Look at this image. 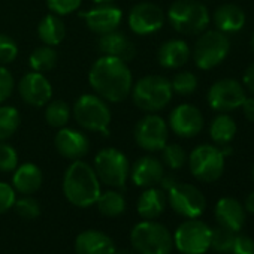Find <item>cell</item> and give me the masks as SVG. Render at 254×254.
Masks as SVG:
<instances>
[{
	"mask_svg": "<svg viewBox=\"0 0 254 254\" xmlns=\"http://www.w3.org/2000/svg\"><path fill=\"white\" fill-rule=\"evenodd\" d=\"M88 84L94 94L108 103H120L130 97L133 87V75L126 62L102 56L88 70Z\"/></svg>",
	"mask_w": 254,
	"mask_h": 254,
	"instance_id": "cell-1",
	"label": "cell"
},
{
	"mask_svg": "<svg viewBox=\"0 0 254 254\" xmlns=\"http://www.w3.org/2000/svg\"><path fill=\"white\" fill-rule=\"evenodd\" d=\"M63 193L73 206L90 208L96 205L102 189L93 166L82 159L73 160L63 175Z\"/></svg>",
	"mask_w": 254,
	"mask_h": 254,
	"instance_id": "cell-2",
	"label": "cell"
},
{
	"mask_svg": "<svg viewBox=\"0 0 254 254\" xmlns=\"http://www.w3.org/2000/svg\"><path fill=\"white\" fill-rule=\"evenodd\" d=\"M172 96L171 81L162 75L142 76L133 84L130 93L135 106L147 114H156L165 109L171 103Z\"/></svg>",
	"mask_w": 254,
	"mask_h": 254,
	"instance_id": "cell-3",
	"label": "cell"
},
{
	"mask_svg": "<svg viewBox=\"0 0 254 254\" xmlns=\"http://www.w3.org/2000/svg\"><path fill=\"white\" fill-rule=\"evenodd\" d=\"M166 20L177 33L196 36L206 30L211 17L208 8L199 0H177L169 6Z\"/></svg>",
	"mask_w": 254,
	"mask_h": 254,
	"instance_id": "cell-4",
	"label": "cell"
},
{
	"mask_svg": "<svg viewBox=\"0 0 254 254\" xmlns=\"http://www.w3.org/2000/svg\"><path fill=\"white\" fill-rule=\"evenodd\" d=\"M72 115L79 127L88 132L102 133L103 136L109 135V124L112 114L106 100L94 93L81 94L72 108Z\"/></svg>",
	"mask_w": 254,
	"mask_h": 254,
	"instance_id": "cell-5",
	"label": "cell"
},
{
	"mask_svg": "<svg viewBox=\"0 0 254 254\" xmlns=\"http://www.w3.org/2000/svg\"><path fill=\"white\" fill-rule=\"evenodd\" d=\"M130 242L139 254H171L174 236L166 226L154 220L138 223L130 232Z\"/></svg>",
	"mask_w": 254,
	"mask_h": 254,
	"instance_id": "cell-6",
	"label": "cell"
},
{
	"mask_svg": "<svg viewBox=\"0 0 254 254\" xmlns=\"http://www.w3.org/2000/svg\"><path fill=\"white\" fill-rule=\"evenodd\" d=\"M93 169L102 184L112 189H123L129 181L130 162L123 151L108 147L94 156Z\"/></svg>",
	"mask_w": 254,
	"mask_h": 254,
	"instance_id": "cell-7",
	"label": "cell"
},
{
	"mask_svg": "<svg viewBox=\"0 0 254 254\" xmlns=\"http://www.w3.org/2000/svg\"><path fill=\"white\" fill-rule=\"evenodd\" d=\"M229 51V38L218 30H208L199 35L193 48V60L199 69L211 70L224 62Z\"/></svg>",
	"mask_w": 254,
	"mask_h": 254,
	"instance_id": "cell-8",
	"label": "cell"
},
{
	"mask_svg": "<svg viewBox=\"0 0 254 254\" xmlns=\"http://www.w3.org/2000/svg\"><path fill=\"white\" fill-rule=\"evenodd\" d=\"M224 159L221 150L209 144L196 147L187 157L191 175L202 183H214L223 175Z\"/></svg>",
	"mask_w": 254,
	"mask_h": 254,
	"instance_id": "cell-9",
	"label": "cell"
},
{
	"mask_svg": "<svg viewBox=\"0 0 254 254\" xmlns=\"http://www.w3.org/2000/svg\"><path fill=\"white\" fill-rule=\"evenodd\" d=\"M172 236L174 247L183 254H203L211 248V227L197 218H187Z\"/></svg>",
	"mask_w": 254,
	"mask_h": 254,
	"instance_id": "cell-10",
	"label": "cell"
},
{
	"mask_svg": "<svg viewBox=\"0 0 254 254\" xmlns=\"http://www.w3.org/2000/svg\"><path fill=\"white\" fill-rule=\"evenodd\" d=\"M133 138L136 145L148 153L162 151L169 139L168 121L157 114H147L135 124Z\"/></svg>",
	"mask_w": 254,
	"mask_h": 254,
	"instance_id": "cell-11",
	"label": "cell"
},
{
	"mask_svg": "<svg viewBox=\"0 0 254 254\" xmlns=\"http://www.w3.org/2000/svg\"><path fill=\"white\" fill-rule=\"evenodd\" d=\"M168 202L177 214L186 218H197L206 208L203 193L196 186L187 183H177L168 191Z\"/></svg>",
	"mask_w": 254,
	"mask_h": 254,
	"instance_id": "cell-12",
	"label": "cell"
},
{
	"mask_svg": "<svg viewBox=\"0 0 254 254\" xmlns=\"http://www.w3.org/2000/svg\"><path fill=\"white\" fill-rule=\"evenodd\" d=\"M166 23V14L160 6L153 2H139L136 3L129 15L127 24L129 29L138 36H148L162 30Z\"/></svg>",
	"mask_w": 254,
	"mask_h": 254,
	"instance_id": "cell-13",
	"label": "cell"
},
{
	"mask_svg": "<svg viewBox=\"0 0 254 254\" xmlns=\"http://www.w3.org/2000/svg\"><path fill=\"white\" fill-rule=\"evenodd\" d=\"M245 97L244 85L232 78L220 79L208 90V105L217 112H230L241 108Z\"/></svg>",
	"mask_w": 254,
	"mask_h": 254,
	"instance_id": "cell-14",
	"label": "cell"
},
{
	"mask_svg": "<svg viewBox=\"0 0 254 254\" xmlns=\"http://www.w3.org/2000/svg\"><path fill=\"white\" fill-rule=\"evenodd\" d=\"M203 114L191 103H181L169 112L168 127L180 138L190 139L197 136L203 129Z\"/></svg>",
	"mask_w": 254,
	"mask_h": 254,
	"instance_id": "cell-15",
	"label": "cell"
},
{
	"mask_svg": "<svg viewBox=\"0 0 254 254\" xmlns=\"http://www.w3.org/2000/svg\"><path fill=\"white\" fill-rule=\"evenodd\" d=\"M17 87L23 102L30 106L44 108L53 99V85L45 73L30 70L21 76Z\"/></svg>",
	"mask_w": 254,
	"mask_h": 254,
	"instance_id": "cell-16",
	"label": "cell"
},
{
	"mask_svg": "<svg viewBox=\"0 0 254 254\" xmlns=\"http://www.w3.org/2000/svg\"><path fill=\"white\" fill-rule=\"evenodd\" d=\"M81 18L85 21L90 32L100 36L118 30L123 21V11L114 3L96 5L91 9L81 12Z\"/></svg>",
	"mask_w": 254,
	"mask_h": 254,
	"instance_id": "cell-17",
	"label": "cell"
},
{
	"mask_svg": "<svg viewBox=\"0 0 254 254\" xmlns=\"http://www.w3.org/2000/svg\"><path fill=\"white\" fill-rule=\"evenodd\" d=\"M54 147L62 157L73 162L87 156L90 150V141L84 132L64 126L57 130L54 136Z\"/></svg>",
	"mask_w": 254,
	"mask_h": 254,
	"instance_id": "cell-18",
	"label": "cell"
},
{
	"mask_svg": "<svg viewBox=\"0 0 254 254\" xmlns=\"http://www.w3.org/2000/svg\"><path fill=\"white\" fill-rule=\"evenodd\" d=\"M165 175V165L154 156H142L130 165L129 180L141 189L156 187Z\"/></svg>",
	"mask_w": 254,
	"mask_h": 254,
	"instance_id": "cell-19",
	"label": "cell"
},
{
	"mask_svg": "<svg viewBox=\"0 0 254 254\" xmlns=\"http://www.w3.org/2000/svg\"><path fill=\"white\" fill-rule=\"evenodd\" d=\"M97 48L102 56L115 57L126 63L132 62L136 57V47L133 41L126 33L118 30H114L106 35H100L97 41Z\"/></svg>",
	"mask_w": 254,
	"mask_h": 254,
	"instance_id": "cell-20",
	"label": "cell"
},
{
	"mask_svg": "<svg viewBox=\"0 0 254 254\" xmlns=\"http://www.w3.org/2000/svg\"><path fill=\"white\" fill-rule=\"evenodd\" d=\"M75 253L76 254H114L115 244L105 232L88 229L76 236Z\"/></svg>",
	"mask_w": 254,
	"mask_h": 254,
	"instance_id": "cell-21",
	"label": "cell"
},
{
	"mask_svg": "<svg viewBox=\"0 0 254 254\" xmlns=\"http://www.w3.org/2000/svg\"><path fill=\"white\" fill-rule=\"evenodd\" d=\"M215 220L218 226H223L232 232H239L245 223V209L233 197H221L215 205Z\"/></svg>",
	"mask_w": 254,
	"mask_h": 254,
	"instance_id": "cell-22",
	"label": "cell"
},
{
	"mask_svg": "<svg viewBox=\"0 0 254 254\" xmlns=\"http://www.w3.org/2000/svg\"><path fill=\"white\" fill-rule=\"evenodd\" d=\"M191 56L189 44L183 39H169L163 42L157 51L159 64L165 69L183 67Z\"/></svg>",
	"mask_w": 254,
	"mask_h": 254,
	"instance_id": "cell-23",
	"label": "cell"
},
{
	"mask_svg": "<svg viewBox=\"0 0 254 254\" xmlns=\"http://www.w3.org/2000/svg\"><path fill=\"white\" fill-rule=\"evenodd\" d=\"M44 183V175L42 171L38 165L27 162L15 168L14 175H12V187L15 189L17 193L27 196V194H35Z\"/></svg>",
	"mask_w": 254,
	"mask_h": 254,
	"instance_id": "cell-24",
	"label": "cell"
},
{
	"mask_svg": "<svg viewBox=\"0 0 254 254\" xmlns=\"http://www.w3.org/2000/svg\"><path fill=\"white\" fill-rule=\"evenodd\" d=\"M245 21H247L245 12L233 3L221 5L212 14V23L215 26V30L224 35L236 33L242 30L245 26Z\"/></svg>",
	"mask_w": 254,
	"mask_h": 254,
	"instance_id": "cell-25",
	"label": "cell"
},
{
	"mask_svg": "<svg viewBox=\"0 0 254 254\" xmlns=\"http://www.w3.org/2000/svg\"><path fill=\"white\" fill-rule=\"evenodd\" d=\"M168 205V196L162 189L148 187L145 189L136 203V211L144 220H156L160 217Z\"/></svg>",
	"mask_w": 254,
	"mask_h": 254,
	"instance_id": "cell-26",
	"label": "cell"
},
{
	"mask_svg": "<svg viewBox=\"0 0 254 254\" xmlns=\"http://www.w3.org/2000/svg\"><path fill=\"white\" fill-rule=\"evenodd\" d=\"M38 38L44 45L57 47L66 38V26L62 17L56 14H47L38 24Z\"/></svg>",
	"mask_w": 254,
	"mask_h": 254,
	"instance_id": "cell-27",
	"label": "cell"
},
{
	"mask_svg": "<svg viewBox=\"0 0 254 254\" xmlns=\"http://www.w3.org/2000/svg\"><path fill=\"white\" fill-rule=\"evenodd\" d=\"M236 130L238 127L235 120L226 112H221L212 120L209 126V136L215 145L223 147V145H229L233 141Z\"/></svg>",
	"mask_w": 254,
	"mask_h": 254,
	"instance_id": "cell-28",
	"label": "cell"
},
{
	"mask_svg": "<svg viewBox=\"0 0 254 254\" xmlns=\"http://www.w3.org/2000/svg\"><path fill=\"white\" fill-rule=\"evenodd\" d=\"M44 108V117L48 126L54 127V129H62L69 124L72 118V108L67 102L62 99H51Z\"/></svg>",
	"mask_w": 254,
	"mask_h": 254,
	"instance_id": "cell-29",
	"label": "cell"
},
{
	"mask_svg": "<svg viewBox=\"0 0 254 254\" xmlns=\"http://www.w3.org/2000/svg\"><path fill=\"white\" fill-rule=\"evenodd\" d=\"M57 62H59V53L56 51V47H50V45L38 47L29 56L30 69L39 73L53 70L57 66Z\"/></svg>",
	"mask_w": 254,
	"mask_h": 254,
	"instance_id": "cell-30",
	"label": "cell"
},
{
	"mask_svg": "<svg viewBox=\"0 0 254 254\" xmlns=\"http://www.w3.org/2000/svg\"><path fill=\"white\" fill-rule=\"evenodd\" d=\"M97 209L105 217H118L126 211V199L124 196L114 189L102 191L96 200Z\"/></svg>",
	"mask_w": 254,
	"mask_h": 254,
	"instance_id": "cell-31",
	"label": "cell"
},
{
	"mask_svg": "<svg viewBox=\"0 0 254 254\" xmlns=\"http://www.w3.org/2000/svg\"><path fill=\"white\" fill-rule=\"evenodd\" d=\"M21 124V114L15 106L0 105V142L11 139Z\"/></svg>",
	"mask_w": 254,
	"mask_h": 254,
	"instance_id": "cell-32",
	"label": "cell"
},
{
	"mask_svg": "<svg viewBox=\"0 0 254 254\" xmlns=\"http://www.w3.org/2000/svg\"><path fill=\"white\" fill-rule=\"evenodd\" d=\"M199 85V79L193 72L189 70H181L178 73L174 75V78L171 79V87L172 91L180 94V96H190L197 90Z\"/></svg>",
	"mask_w": 254,
	"mask_h": 254,
	"instance_id": "cell-33",
	"label": "cell"
},
{
	"mask_svg": "<svg viewBox=\"0 0 254 254\" xmlns=\"http://www.w3.org/2000/svg\"><path fill=\"white\" fill-rule=\"evenodd\" d=\"M160 160L166 168H169L172 171H178L187 163V153L178 144H166L162 150Z\"/></svg>",
	"mask_w": 254,
	"mask_h": 254,
	"instance_id": "cell-34",
	"label": "cell"
},
{
	"mask_svg": "<svg viewBox=\"0 0 254 254\" xmlns=\"http://www.w3.org/2000/svg\"><path fill=\"white\" fill-rule=\"evenodd\" d=\"M235 241V232L218 226L211 229V248L218 253H230Z\"/></svg>",
	"mask_w": 254,
	"mask_h": 254,
	"instance_id": "cell-35",
	"label": "cell"
},
{
	"mask_svg": "<svg viewBox=\"0 0 254 254\" xmlns=\"http://www.w3.org/2000/svg\"><path fill=\"white\" fill-rule=\"evenodd\" d=\"M14 206H15L17 214L24 220H35L41 214V205L32 194L17 199Z\"/></svg>",
	"mask_w": 254,
	"mask_h": 254,
	"instance_id": "cell-36",
	"label": "cell"
},
{
	"mask_svg": "<svg viewBox=\"0 0 254 254\" xmlns=\"http://www.w3.org/2000/svg\"><path fill=\"white\" fill-rule=\"evenodd\" d=\"M18 57L17 42L5 33H0V66H8Z\"/></svg>",
	"mask_w": 254,
	"mask_h": 254,
	"instance_id": "cell-37",
	"label": "cell"
},
{
	"mask_svg": "<svg viewBox=\"0 0 254 254\" xmlns=\"http://www.w3.org/2000/svg\"><path fill=\"white\" fill-rule=\"evenodd\" d=\"M17 166H18L17 150L6 141L0 142V172H3V174L14 172Z\"/></svg>",
	"mask_w": 254,
	"mask_h": 254,
	"instance_id": "cell-38",
	"label": "cell"
},
{
	"mask_svg": "<svg viewBox=\"0 0 254 254\" xmlns=\"http://www.w3.org/2000/svg\"><path fill=\"white\" fill-rule=\"evenodd\" d=\"M45 3L50 12L59 17H66L79 9L82 0H45Z\"/></svg>",
	"mask_w": 254,
	"mask_h": 254,
	"instance_id": "cell-39",
	"label": "cell"
},
{
	"mask_svg": "<svg viewBox=\"0 0 254 254\" xmlns=\"http://www.w3.org/2000/svg\"><path fill=\"white\" fill-rule=\"evenodd\" d=\"M15 79L6 66H0V105H3L14 93Z\"/></svg>",
	"mask_w": 254,
	"mask_h": 254,
	"instance_id": "cell-40",
	"label": "cell"
},
{
	"mask_svg": "<svg viewBox=\"0 0 254 254\" xmlns=\"http://www.w3.org/2000/svg\"><path fill=\"white\" fill-rule=\"evenodd\" d=\"M15 200H17V191L12 187V184L0 181V214H5L11 208H14Z\"/></svg>",
	"mask_w": 254,
	"mask_h": 254,
	"instance_id": "cell-41",
	"label": "cell"
},
{
	"mask_svg": "<svg viewBox=\"0 0 254 254\" xmlns=\"http://www.w3.org/2000/svg\"><path fill=\"white\" fill-rule=\"evenodd\" d=\"M232 254H254V239L248 235H235Z\"/></svg>",
	"mask_w": 254,
	"mask_h": 254,
	"instance_id": "cell-42",
	"label": "cell"
},
{
	"mask_svg": "<svg viewBox=\"0 0 254 254\" xmlns=\"http://www.w3.org/2000/svg\"><path fill=\"white\" fill-rule=\"evenodd\" d=\"M242 85L244 88H247L250 93L254 94V62L245 69L244 76H242Z\"/></svg>",
	"mask_w": 254,
	"mask_h": 254,
	"instance_id": "cell-43",
	"label": "cell"
},
{
	"mask_svg": "<svg viewBox=\"0 0 254 254\" xmlns=\"http://www.w3.org/2000/svg\"><path fill=\"white\" fill-rule=\"evenodd\" d=\"M241 108H242V112H244L245 118L248 121L254 123V97H245Z\"/></svg>",
	"mask_w": 254,
	"mask_h": 254,
	"instance_id": "cell-44",
	"label": "cell"
},
{
	"mask_svg": "<svg viewBox=\"0 0 254 254\" xmlns=\"http://www.w3.org/2000/svg\"><path fill=\"white\" fill-rule=\"evenodd\" d=\"M177 183H178V180H177L172 174H165L159 184H160V189H162L163 191H169Z\"/></svg>",
	"mask_w": 254,
	"mask_h": 254,
	"instance_id": "cell-45",
	"label": "cell"
},
{
	"mask_svg": "<svg viewBox=\"0 0 254 254\" xmlns=\"http://www.w3.org/2000/svg\"><path fill=\"white\" fill-rule=\"evenodd\" d=\"M244 209L245 212H250V214H254V191H251L247 197H245V202H244Z\"/></svg>",
	"mask_w": 254,
	"mask_h": 254,
	"instance_id": "cell-46",
	"label": "cell"
},
{
	"mask_svg": "<svg viewBox=\"0 0 254 254\" xmlns=\"http://www.w3.org/2000/svg\"><path fill=\"white\" fill-rule=\"evenodd\" d=\"M114 254H136V251H133V250H129V248H123V250H115V253Z\"/></svg>",
	"mask_w": 254,
	"mask_h": 254,
	"instance_id": "cell-47",
	"label": "cell"
},
{
	"mask_svg": "<svg viewBox=\"0 0 254 254\" xmlns=\"http://www.w3.org/2000/svg\"><path fill=\"white\" fill-rule=\"evenodd\" d=\"M94 5H105V3H114L115 0H91Z\"/></svg>",
	"mask_w": 254,
	"mask_h": 254,
	"instance_id": "cell-48",
	"label": "cell"
},
{
	"mask_svg": "<svg viewBox=\"0 0 254 254\" xmlns=\"http://www.w3.org/2000/svg\"><path fill=\"white\" fill-rule=\"evenodd\" d=\"M250 45H251V50H253V53H254V33L251 35V42H250Z\"/></svg>",
	"mask_w": 254,
	"mask_h": 254,
	"instance_id": "cell-49",
	"label": "cell"
},
{
	"mask_svg": "<svg viewBox=\"0 0 254 254\" xmlns=\"http://www.w3.org/2000/svg\"><path fill=\"white\" fill-rule=\"evenodd\" d=\"M251 177H253V181H254V166H253V169H251Z\"/></svg>",
	"mask_w": 254,
	"mask_h": 254,
	"instance_id": "cell-50",
	"label": "cell"
}]
</instances>
